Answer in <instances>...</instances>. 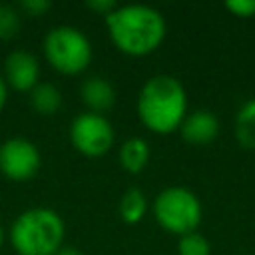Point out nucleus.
I'll return each instance as SVG.
<instances>
[{"label":"nucleus","mask_w":255,"mask_h":255,"mask_svg":"<svg viewBox=\"0 0 255 255\" xmlns=\"http://www.w3.org/2000/svg\"><path fill=\"white\" fill-rule=\"evenodd\" d=\"M6 100H8V86H6V82H4V76H0V112L4 110Z\"/></svg>","instance_id":"nucleus-20"},{"label":"nucleus","mask_w":255,"mask_h":255,"mask_svg":"<svg viewBox=\"0 0 255 255\" xmlns=\"http://www.w3.org/2000/svg\"><path fill=\"white\" fill-rule=\"evenodd\" d=\"M42 157L36 143L28 137L14 135L0 145V171L12 181H28L40 169Z\"/></svg>","instance_id":"nucleus-7"},{"label":"nucleus","mask_w":255,"mask_h":255,"mask_svg":"<svg viewBox=\"0 0 255 255\" xmlns=\"http://www.w3.org/2000/svg\"><path fill=\"white\" fill-rule=\"evenodd\" d=\"M20 8L24 12L32 14V16H40V14H44L46 10L52 8V2L50 0H22L20 2Z\"/></svg>","instance_id":"nucleus-18"},{"label":"nucleus","mask_w":255,"mask_h":255,"mask_svg":"<svg viewBox=\"0 0 255 255\" xmlns=\"http://www.w3.org/2000/svg\"><path fill=\"white\" fill-rule=\"evenodd\" d=\"M30 106L42 116H54L62 108V92L50 82H38L30 90Z\"/></svg>","instance_id":"nucleus-13"},{"label":"nucleus","mask_w":255,"mask_h":255,"mask_svg":"<svg viewBox=\"0 0 255 255\" xmlns=\"http://www.w3.org/2000/svg\"><path fill=\"white\" fill-rule=\"evenodd\" d=\"M235 133L243 147L255 149V100L241 106L235 120Z\"/></svg>","instance_id":"nucleus-14"},{"label":"nucleus","mask_w":255,"mask_h":255,"mask_svg":"<svg viewBox=\"0 0 255 255\" xmlns=\"http://www.w3.org/2000/svg\"><path fill=\"white\" fill-rule=\"evenodd\" d=\"M2 243H4V229H2V223H0V247H2Z\"/></svg>","instance_id":"nucleus-22"},{"label":"nucleus","mask_w":255,"mask_h":255,"mask_svg":"<svg viewBox=\"0 0 255 255\" xmlns=\"http://www.w3.org/2000/svg\"><path fill=\"white\" fill-rule=\"evenodd\" d=\"M225 8L239 16V18H251L255 16V0H227Z\"/></svg>","instance_id":"nucleus-17"},{"label":"nucleus","mask_w":255,"mask_h":255,"mask_svg":"<svg viewBox=\"0 0 255 255\" xmlns=\"http://www.w3.org/2000/svg\"><path fill=\"white\" fill-rule=\"evenodd\" d=\"M20 30V14L10 4H0V40H10Z\"/></svg>","instance_id":"nucleus-16"},{"label":"nucleus","mask_w":255,"mask_h":255,"mask_svg":"<svg viewBox=\"0 0 255 255\" xmlns=\"http://www.w3.org/2000/svg\"><path fill=\"white\" fill-rule=\"evenodd\" d=\"M42 48L48 64L56 72L66 76H76L84 72L94 58L90 38L80 28L70 24L50 28L44 36Z\"/></svg>","instance_id":"nucleus-4"},{"label":"nucleus","mask_w":255,"mask_h":255,"mask_svg":"<svg viewBox=\"0 0 255 255\" xmlns=\"http://www.w3.org/2000/svg\"><path fill=\"white\" fill-rule=\"evenodd\" d=\"M181 137L191 145H205L213 141L219 133V122L217 118L207 110H195L185 116V120L179 126Z\"/></svg>","instance_id":"nucleus-9"},{"label":"nucleus","mask_w":255,"mask_h":255,"mask_svg":"<svg viewBox=\"0 0 255 255\" xmlns=\"http://www.w3.org/2000/svg\"><path fill=\"white\" fill-rule=\"evenodd\" d=\"M82 102L86 104L88 112L94 114H104L116 104V90L112 82H108L102 76H90L82 82L80 88Z\"/></svg>","instance_id":"nucleus-10"},{"label":"nucleus","mask_w":255,"mask_h":255,"mask_svg":"<svg viewBox=\"0 0 255 255\" xmlns=\"http://www.w3.org/2000/svg\"><path fill=\"white\" fill-rule=\"evenodd\" d=\"M147 199L143 195V191L139 187H128L122 197H120V203H118V211H120V217L124 223L128 225H137L145 213H147Z\"/></svg>","instance_id":"nucleus-12"},{"label":"nucleus","mask_w":255,"mask_h":255,"mask_svg":"<svg viewBox=\"0 0 255 255\" xmlns=\"http://www.w3.org/2000/svg\"><path fill=\"white\" fill-rule=\"evenodd\" d=\"M116 139L112 122L104 114L82 112L70 124V141L76 151L86 157L106 155Z\"/></svg>","instance_id":"nucleus-6"},{"label":"nucleus","mask_w":255,"mask_h":255,"mask_svg":"<svg viewBox=\"0 0 255 255\" xmlns=\"http://www.w3.org/2000/svg\"><path fill=\"white\" fill-rule=\"evenodd\" d=\"M66 223L62 215L44 205L24 209L10 225L8 239L18 255H56L64 247Z\"/></svg>","instance_id":"nucleus-3"},{"label":"nucleus","mask_w":255,"mask_h":255,"mask_svg":"<svg viewBox=\"0 0 255 255\" xmlns=\"http://www.w3.org/2000/svg\"><path fill=\"white\" fill-rule=\"evenodd\" d=\"M209 253H211L209 241H207L201 233L191 231V233L179 235V241H177V255H209Z\"/></svg>","instance_id":"nucleus-15"},{"label":"nucleus","mask_w":255,"mask_h":255,"mask_svg":"<svg viewBox=\"0 0 255 255\" xmlns=\"http://www.w3.org/2000/svg\"><path fill=\"white\" fill-rule=\"evenodd\" d=\"M108 36L112 44L128 56H147L155 52L165 34V18L159 10L147 4H124L116 6L104 16Z\"/></svg>","instance_id":"nucleus-1"},{"label":"nucleus","mask_w":255,"mask_h":255,"mask_svg":"<svg viewBox=\"0 0 255 255\" xmlns=\"http://www.w3.org/2000/svg\"><path fill=\"white\" fill-rule=\"evenodd\" d=\"M4 82L18 92H30L40 82V64L34 54L14 50L4 60Z\"/></svg>","instance_id":"nucleus-8"},{"label":"nucleus","mask_w":255,"mask_h":255,"mask_svg":"<svg viewBox=\"0 0 255 255\" xmlns=\"http://www.w3.org/2000/svg\"><path fill=\"white\" fill-rule=\"evenodd\" d=\"M116 6L118 4L114 0H88V8L98 12V14H102V16H108Z\"/></svg>","instance_id":"nucleus-19"},{"label":"nucleus","mask_w":255,"mask_h":255,"mask_svg":"<svg viewBox=\"0 0 255 255\" xmlns=\"http://www.w3.org/2000/svg\"><path fill=\"white\" fill-rule=\"evenodd\" d=\"M118 159H120V165L126 171L139 173L147 165V161H149V145H147V141L143 137H139V135L128 137L120 145Z\"/></svg>","instance_id":"nucleus-11"},{"label":"nucleus","mask_w":255,"mask_h":255,"mask_svg":"<svg viewBox=\"0 0 255 255\" xmlns=\"http://www.w3.org/2000/svg\"><path fill=\"white\" fill-rule=\"evenodd\" d=\"M56 255H84L80 249H76V247H68V245H64Z\"/></svg>","instance_id":"nucleus-21"},{"label":"nucleus","mask_w":255,"mask_h":255,"mask_svg":"<svg viewBox=\"0 0 255 255\" xmlns=\"http://www.w3.org/2000/svg\"><path fill=\"white\" fill-rule=\"evenodd\" d=\"M139 122L153 133L167 135L179 129L187 116V94L183 84L169 76L157 74L143 82L135 102Z\"/></svg>","instance_id":"nucleus-2"},{"label":"nucleus","mask_w":255,"mask_h":255,"mask_svg":"<svg viewBox=\"0 0 255 255\" xmlns=\"http://www.w3.org/2000/svg\"><path fill=\"white\" fill-rule=\"evenodd\" d=\"M151 211L159 227L175 235L195 231L203 215L197 195L181 185H169L161 189L151 203Z\"/></svg>","instance_id":"nucleus-5"}]
</instances>
